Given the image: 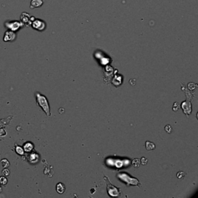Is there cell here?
<instances>
[{
	"label": "cell",
	"mask_w": 198,
	"mask_h": 198,
	"mask_svg": "<svg viewBox=\"0 0 198 198\" xmlns=\"http://www.w3.org/2000/svg\"><path fill=\"white\" fill-rule=\"evenodd\" d=\"M117 177L121 181H123L124 183H126L127 186L134 185V186H138L139 187H141V183L138 182V180L136 178H133L131 176H129L127 173H120L118 174Z\"/></svg>",
	"instance_id": "2"
},
{
	"label": "cell",
	"mask_w": 198,
	"mask_h": 198,
	"mask_svg": "<svg viewBox=\"0 0 198 198\" xmlns=\"http://www.w3.org/2000/svg\"><path fill=\"white\" fill-rule=\"evenodd\" d=\"M36 99L38 105L43 110V112L46 114V116H50V105H49L48 101L46 99V97L43 94H40L39 92L36 93Z\"/></svg>",
	"instance_id": "1"
},
{
	"label": "cell",
	"mask_w": 198,
	"mask_h": 198,
	"mask_svg": "<svg viewBox=\"0 0 198 198\" xmlns=\"http://www.w3.org/2000/svg\"><path fill=\"white\" fill-rule=\"evenodd\" d=\"M6 27H7L8 29L11 31H17L19 30L20 28L23 26V23L19 21H11V22H6L5 23Z\"/></svg>",
	"instance_id": "4"
},
{
	"label": "cell",
	"mask_w": 198,
	"mask_h": 198,
	"mask_svg": "<svg viewBox=\"0 0 198 198\" xmlns=\"http://www.w3.org/2000/svg\"><path fill=\"white\" fill-rule=\"evenodd\" d=\"M32 26H33V29H37L39 31H43L46 27V24H45L44 22L40 20V19H34L32 22Z\"/></svg>",
	"instance_id": "5"
},
{
	"label": "cell",
	"mask_w": 198,
	"mask_h": 198,
	"mask_svg": "<svg viewBox=\"0 0 198 198\" xmlns=\"http://www.w3.org/2000/svg\"><path fill=\"white\" fill-rule=\"evenodd\" d=\"M6 134H7V133H6V130H5L3 128H1V129H0V136H6Z\"/></svg>",
	"instance_id": "21"
},
{
	"label": "cell",
	"mask_w": 198,
	"mask_h": 198,
	"mask_svg": "<svg viewBox=\"0 0 198 198\" xmlns=\"http://www.w3.org/2000/svg\"><path fill=\"white\" fill-rule=\"evenodd\" d=\"M178 108H179L178 103H177V102H175V103H174V105H173V111H174V112H177V110H178Z\"/></svg>",
	"instance_id": "24"
},
{
	"label": "cell",
	"mask_w": 198,
	"mask_h": 198,
	"mask_svg": "<svg viewBox=\"0 0 198 198\" xmlns=\"http://www.w3.org/2000/svg\"><path fill=\"white\" fill-rule=\"evenodd\" d=\"M165 130H166V132L171 133V132H172L171 126H170V125H166V126L165 127Z\"/></svg>",
	"instance_id": "23"
},
{
	"label": "cell",
	"mask_w": 198,
	"mask_h": 198,
	"mask_svg": "<svg viewBox=\"0 0 198 198\" xmlns=\"http://www.w3.org/2000/svg\"><path fill=\"white\" fill-rule=\"evenodd\" d=\"M38 155L36 153H33L31 154L30 156H29V160H30L31 163H36V162H37V160H38Z\"/></svg>",
	"instance_id": "14"
},
{
	"label": "cell",
	"mask_w": 198,
	"mask_h": 198,
	"mask_svg": "<svg viewBox=\"0 0 198 198\" xmlns=\"http://www.w3.org/2000/svg\"><path fill=\"white\" fill-rule=\"evenodd\" d=\"M15 152H16V153L19 154V155H20V156H23V155H24V149H23V148H22L21 146H15Z\"/></svg>",
	"instance_id": "15"
},
{
	"label": "cell",
	"mask_w": 198,
	"mask_h": 198,
	"mask_svg": "<svg viewBox=\"0 0 198 198\" xmlns=\"http://www.w3.org/2000/svg\"><path fill=\"white\" fill-rule=\"evenodd\" d=\"M7 182H8V180H7V179H6V177H4V176H2V177H0V184L5 186V185H6Z\"/></svg>",
	"instance_id": "17"
},
{
	"label": "cell",
	"mask_w": 198,
	"mask_h": 198,
	"mask_svg": "<svg viewBox=\"0 0 198 198\" xmlns=\"http://www.w3.org/2000/svg\"><path fill=\"white\" fill-rule=\"evenodd\" d=\"M2 191V187H1V184H0V192Z\"/></svg>",
	"instance_id": "25"
},
{
	"label": "cell",
	"mask_w": 198,
	"mask_h": 198,
	"mask_svg": "<svg viewBox=\"0 0 198 198\" xmlns=\"http://www.w3.org/2000/svg\"><path fill=\"white\" fill-rule=\"evenodd\" d=\"M13 116H9L7 118H5V119H0V129L1 128H3L4 126L7 125L8 124L10 123V121L13 119Z\"/></svg>",
	"instance_id": "9"
},
{
	"label": "cell",
	"mask_w": 198,
	"mask_h": 198,
	"mask_svg": "<svg viewBox=\"0 0 198 198\" xmlns=\"http://www.w3.org/2000/svg\"><path fill=\"white\" fill-rule=\"evenodd\" d=\"M132 166L135 168L139 167V166H140V160H138L137 158L136 159H134L132 160Z\"/></svg>",
	"instance_id": "16"
},
{
	"label": "cell",
	"mask_w": 198,
	"mask_h": 198,
	"mask_svg": "<svg viewBox=\"0 0 198 198\" xmlns=\"http://www.w3.org/2000/svg\"><path fill=\"white\" fill-rule=\"evenodd\" d=\"M43 0H32L30 2V9H35V8H40L43 6Z\"/></svg>",
	"instance_id": "7"
},
{
	"label": "cell",
	"mask_w": 198,
	"mask_h": 198,
	"mask_svg": "<svg viewBox=\"0 0 198 198\" xmlns=\"http://www.w3.org/2000/svg\"><path fill=\"white\" fill-rule=\"evenodd\" d=\"M2 175L4 176V177H9V176L10 175V170L7 169V168H6V169H4L3 170H2Z\"/></svg>",
	"instance_id": "19"
},
{
	"label": "cell",
	"mask_w": 198,
	"mask_h": 198,
	"mask_svg": "<svg viewBox=\"0 0 198 198\" xmlns=\"http://www.w3.org/2000/svg\"><path fill=\"white\" fill-rule=\"evenodd\" d=\"M184 176L185 173H183V172L180 171L177 173V178H179V179H183V177H184Z\"/></svg>",
	"instance_id": "20"
},
{
	"label": "cell",
	"mask_w": 198,
	"mask_h": 198,
	"mask_svg": "<svg viewBox=\"0 0 198 198\" xmlns=\"http://www.w3.org/2000/svg\"><path fill=\"white\" fill-rule=\"evenodd\" d=\"M146 149L149 150V151H151V150H153L154 149L156 148V146H155V144L152 143V142L147 141V142H146Z\"/></svg>",
	"instance_id": "13"
},
{
	"label": "cell",
	"mask_w": 198,
	"mask_h": 198,
	"mask_svg": "<svg viewBox=\"0 0 198 198\" xmlns=\"http://www.w3.org/2000/svg\"><path fill=\"white\" fill-rule=\"evenodd\" d=\"M182 108H183V111H184V113L187 114V116H189L190 113H191V103L188 102H183V104H182Z\"/></svg>",
	"instance_id": "8"
},
{
	"label": "cell",
	"mask_w": 198,
	"mask_h": 198,
	"mask_svg": "<svg viewBox=\"0 0 198 198\" xmlns=\"http://www.w3.org/2000/svg\"><path fill=\"white\" fill-rule=\"evenodd\" d=\"M2 166H3L4 168H6L8 167V166H10V162L8 161L6 159H3V160H2Z\"/></svg>",
	"instance_id": "18"
},
{
	"label": "cell",
	"mask_w": 198,
	"mask_h": 198,
	"mask_svg": "<svg viewBox=\"0 0 198 198\" xmlns=\"http://www.w3.org/2000/svg\"><path fill=\"white\" fill-rule=\"evenodd\" d=\"M15 37H16V36H15V32L11 30H8L5 33L3 40L5 41V42H12V41L15 40Z\"/></svg>",
	"instance_id": "6"
},
{
	"label": "cell",
	"mask_w": 198,
	"mask_h": 198,
	"mask_svg": "<svg viewBox=\"0 0 198 198\" xmlns=\"http://www.w3.org/2000/svg\"><path fill=\"white\" fill-rule=\"evenodd\" d=\"M147 161H148V160H147L146 158L142 157L140 160V163H142V165H146V164H147Z\"/></svg>",
	"instance_id": "22"
},
{
	"label": "cell",
	"mask_w": 198,
	"mask_h": 198,
	"mask_svg": "<svg viewBox=\"0 0 198 198\" xmlns=\"http://www.w3.org/2000/svg\"><path fill=\"white\" fill-rule=\"evenodd\" d=\"M20 19H21L22 20V23H29H29H31L30 15H29V14L26 13H22L21 16H20Z\"/></svg>",
	"instance_id": "10"
},
{
	"label": "cell",
	"mask_w": 198,
	"mask_h": 198,
	"mask_svg": "<svg viewBox=\"0 0 198 198\" xmlns=\"http://www.w3.org/2000/svg\"><path fill=\"white\" fill-rule=\"evenodd\" d=\"M104 178L105 180L106 183H107V190H108V194H109L111 197H120V195H121V191H120V189L114 187L113 185L110 183L109 179H108V177L105 176Z\"/></svg>",
	"instance_id": "3"
},
{
	"label": "cell",
	"mask_w": 198,
	"mask_h": 198,
	"mask_svg": "<svg viewBox=\"0 0 198 198\" xmlns=\"http://www.w3.org/2000/svg\"><path fill=\"white\" fill-rule=\"evenodd\" d=\"M23 149L26 152H31V151L33 149V145L29 142H26V143L24 144V146H23Z\"/></svg>",
	"instance_id": "11"
},
{
	"label": "cell",
	"mask_w": 198,
	"mask_h": 198,
	"mask_svg": "<svg viewBox=\"0 0 198 198\" xmlns=\"http://www.w3.org/2000/svg\"><path fill=\"white\" fill-rule=\"evenodd\" d=\"M56 189H57V191L58 194H64V191H65V187H64V183H57Z\"/></svg>",
	"instance_id": "12"
}]
</instances>
